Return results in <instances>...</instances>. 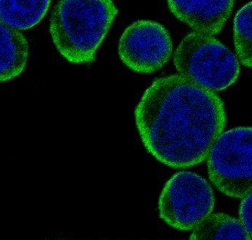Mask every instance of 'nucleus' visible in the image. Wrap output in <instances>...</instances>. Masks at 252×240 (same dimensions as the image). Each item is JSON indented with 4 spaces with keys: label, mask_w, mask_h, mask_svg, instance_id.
<instances>
[{
    "label": "nucleus",
    "mask_w": 252,
    "mask_h": 240,
    "mask_svg": "<svg viewBox=\"0 0 252 240\" xmlns=\"http://www.w3.org/2000/svg\"><path fill=\"white\" fill-rule=\"evenodd\" d=\"M174 16L194 31L216 35L231 16L234 0H167Z\"/></svg>",
    "instance_id": "0eeeda50"
},
{
    "label": "nucleus",
    "mask_w": 252,
    "mask_h": 240,
    "mask_svg": "<svg viewBox=\"0 0 252 240\" xmlns=\"http://www.w3.org/2000/svg\"><path fill=\"white\" fill-rule=\"evenodd\" d=\"M29 54L26 37L0 19V82L20 76L27 65Z\"/></svg>",
    "instance_id": "6e6552de"
},
{
    "label": "nucleus",
    "mask_w": 252,
    "mask_h": 240,
    "mask_svg": "<svg viewBox=\"0 0 252 240\" xmlns=\"http://www.w3.org/2000/svg\"><path fill=\"white\" fill-rule=\"evenodd\" d=\"M117 13L113 0H60L51 18L53 41L69 62H92Z\"/></svg>",
    "instance_id": "f03ea898"
},
{
    "label": "nucleus",
    "mask_w": 252,
    "mask_h": 240,
    "mask_svg": "<svg viewBox=\"0 0 252 240\" xmlns=\"http://www.w3.org/2000/svg\"><path fill=\"white\" fill-rule=\"evenodd\" d=\"M135 116L144 147L174 168L204 161L226 123L223 102L216 93L181 74L156 80Z\"/></svg>",
    "instance_id": "f257e3e1"
},
{
    "label": "nucleus",
    "mask_w": 252,
    "mask_h": 240,
    "mask_svg": "<svg viewBox=\"0 0 252 240\" xmlns=\"http://www.w3.org/2000/svg\"><path fill=\"white\" fill-rule=\"evenodd\" d=\"M252 191L243 198L240 207V222L243 224L247 232L252 235Z\"/></svg>",
    "instance_id": "f8f14e48"
},
{
    "label": "nucleus",
    "mask_w": 252,
    "mask_h": 240,
    "mask_svg": "<svg viewBox=\"0 0 252 240\" xmlns=\"http://www.w3.org/2000/svg\"><path fill=\"white\" fill-rule=\"evenodd\" d=\"M252 130L240 127L221 133L207 157L209 179L220 192L243 198L252 191Z\"/></svg>",
    "instance_id": "20e7f679"
},
{
    "label": "nucleus",
    "mask_w": 252,
    "mask_h": 240,
    "mask_svg": "<svg viewBox=\"0 0 252 240\" xmlns=\"http://www.w3.org/2000/svg\"><path fill=\"white\" fill-rule=\"evenodd\" d=\"M215 196L206 179L196 173L181 171L165 185L160 199V217L179 231H190L212 214Z\"/></svg>",
    "instance_id": "39448f33"
},
{
    "label": "nucleus",
    "mask_w": 252,
    "mask_h": 240,
    "mask_svg": "<svg viewBox=\"0 0 252 240\" xmlns=\"http://www.w3.org/2000/svg\"><path fill=\"white\" fill-rule=\"evenodd\" d=\"M190 240H251L240 220L225 213L210 214L193 229Z\"/></svg>",
    "instance_id": "9d476101"
},
{
    "label": "nucleus",
    "mask_w": 252,
    "mask_h": 240,
    "mask_svg": "<svg viewBox=\"0 0 252 240\" xmlns=\"http://www.w3.org/2000/svg\"><path fill=\"white\" fill-rule=\"evenodd\" d=\"M174 63L183 77L213 91L234 84L240 72V62L228 47L212 35L197 31L183 39Z\"/></svg>",
    "instance_id": "7ed1b4c3"
},
{
    "label": "nucleus",
    "mask_w": 252,
    "mask_h": 240,
    "mask_svg": "<svg viewBox=\"0 0 252 240\" xmlns=\"http://www.w3.org/2000/svg\"><path fill=\"white\" fill-rule=\"evenodd\" d=\"M51 0H0V19L19 30L33 28L42 21Z\"/></svg>",
    "instance_id": "1a4fd4ad"
},
{
    "label": "nucleus",
    "mask_w": 252,
    "mask_h": 240,
    "mask_svg": "<svg viewBox=\"0 0 252 240\" xmlns=\"http://www.w3.org/2000/svg\"><path fill=\"white\" fill-rule=\"evenodd\" d=\"M234 39L237 57L244 66L251 68L252 61V1L245 4L234 21Z\"/></svg>",
    "instance_id": "9b49d317"
},
{
    "label": "nucleus",
    "mask_w": 252,
    "mask_h": 240,
    "mask_svg": "<svg viewBox=\"0 0 252 240\" xmlns=\"http://www.w3.org/2000/svg\"><path fill=\"white\" fill-rule=\"evenodd\" d=\"M173 50L169 31L158 22L139 20L121 37L119 54L126 67L138 73L158 71L170 59Z\"/></svg>",
    "instance_id": "423d86ee"
}]
</instances>
